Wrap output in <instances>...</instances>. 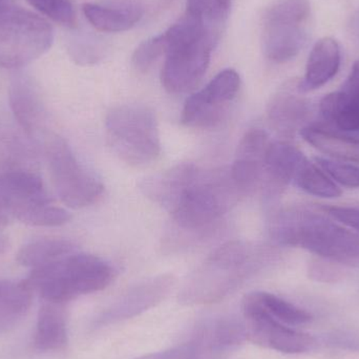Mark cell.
Instances as JSON below:
<instances>
[{
	"label": "cell",
	"mask_w": 359,
	"mask_h": 359,
	"mask_svg": "<svg viewBox=\"0 0 359 359\" xmlns=\"http://www.w3.org/2000/svg\"><path fill=\"white\" fill-rule=\"evenodd\" d=\"M270 141L268 135L259 128L246 133L236 151L230 176L238 194H253L263 187L265 159Z\"/></svg>",
	"instance_id": "cell-13"
},
{
	"label": "cell",
	"mask_w": 359,
	"mask_h": 359,
	"mask_svg": "<svg viewBox=\"0 0 359 359\" xmlns=\"http://www.w3.org/2000/svg\"><path fill=\"white\" fill-rule=\"evenodd\" d=\"M325 212L334 219L351 229L359 232V209L353 207H324Z\"/></svg>",
	"instance_id": "cell-32"
},
{
	"label": "cell",
	"mask_w": 359,
	"mask_h": 359,
	"mask_svg": "<svg viewBox=\"0 0 359 359\" xmlns=\"http://www.w3.org/2000/svg\"><path fill=\"white\" fill-rule=\"evenodd\" d=\"M309 0H276L264 15L263 48L268 59L284 63L294 58L306 42L304 23L310 16Z\"/></svg>",
	"instance_id": "cell-8"
},
{
	"label": "cell",
	"mask_w": 359,
	"mask_h": 359,
	"mask_svg": "<svg viewBox=\"0 0 359 359\" xmlns=\"http://www.w3.org/2000/svg\"><path fill=\"white\" fill-rule=\"evenodd\" d=\"M307 158L287 142H270L266 153L263 191L267 198L278 196L280 190L294 180Z\"/></svg>",
	"instance_id": "cell-16"
},
{
	"label": "cell",
	"mask_w": 359,
	"mask_h": 359,
	"mask_svg": "<svg viewBox=\"0 0 359 359\" xmlns=\"http://www.w3.org/2000/svg\"><path fill=\"white\" fill-rule=\"evenodd\" d=\"M29 6L59 25L75 27L77 15L71 0H27Z\"/></svg>",
	"instance_id": "cell-29"
},
{
	"label": "cell",
	"mask_w": 359,
	"mask_h": 359,
	"mask_svg": "<svg viewBox=\"0 0 359 359\" xmlns=\"http://www.w3.org/2000/svg\"><path fill=\"white\" fill-rule=\"evenodd\" d=\"M54 42L52 25L17 6H0V69H18L46 54Z\"/></svg>",
	"instance_id": "cell-6"
},
{
	"label": "cell",
	"mask_w": 359,
	"mask_h": 359,
	"mask_svg": "<svg viewBox=\"0 0 359 359\" xmlns=\"http://www.w3.org/2000/svg\"><path fill=\"white\" fill-rule=\"evenodd\" d=\"M73 252V244L69 241L40 238L23 246L17 253L16 259L25 267L37 269Z\"/></svg>",
	"instance_id": "cell-25"
},
{
	"label": "cell",
	"mask_w": 359,
	"mask_h": 359,
	"mask_svg": "<svg viewBox=\"0 0 359 359\" xmlns=\"http://www.w3.org/2000/svg\"><path fill=\"white\" fill-rule=\"evenodd\" d=\"M172 276L151 278L128 291L107 312L105 320H120L140 313L164 299L172 286Z\"/></svg>",
	"instance_id": "cell-19"
},
{
	"label": "cell",
	"mask_w": 359,
	"mask_h": 359,
	"mask_svg": "<svg viewBox=\"0 0 359 359\" xmlns=\"http://www.w3.org/2000/svg\"><path fill=\"white\" fill-rule=\"evenodd\" d=\"M8 246H10V243H8V236L0 231V255H4L8 250Z\"/></svg>",
	"instance_id": "cell-36"
},
{
	"label": "cell",
	"mask_w": 359,
	"mask_h": 359,
	"mask_svg": "<svg viewBox=\"0 0 359 359\" xmlns=\"http://www.w3.org/2000/svg\"><path fill=\"white\" fill-rule=\"evenodd\" d=\"M194 350L191 346H182L176 349L168 351L159 352V353L149 354L143 358L137 359H194Z\"/></svg>",
	"instance_id": "cell-33"
},
{
	"label": "cell",
	"mask_w": 359,
	"mask_h": 359,
	"mask_svg": "<svg viewBox=\"0 0 359 359\" xmlns=\"http://www.w3.org/2000/svg\"><path fill=\"white\" fill-rule=\"evenodd\" d=\"M105 128L116 155L130 165H147L161 155L157 118L145 105L114 107L107 114Z\"/></svg>",
	"instance_id": "cell-5"
},
{
	"label": "cell",
	"mask_w": 359,
	"mask_h": 359,
	"mask_svg": "<svg viewBox=\"0 0 359 359\" xmlns=\"http://www.w3.org/2000/svg\"><path fill=\"white\" fill-rule=\"evenodd\" d=\"M231 0H187V14L200 19L207 27L221 25L227 18Z\"/></svg>",
	"instance_id": "cell-28"
},
{
	"label": "cell",
	"mask_w": 359,
	"mask_h": 359,
	"mask_svg": "<svg viewBox=\"0 0 359 359\" xmlns=\"http://www.w3.org/2000/svg\"><path fill=\"white\" fill-rule=\"evenodd\" d=\"M12 115L0 111V175L15 170H32L35 149Z\"/></svg>",
	"instance_id": "cell-15"
},
{
	"label": "cell",
	"mask_w": 359,
	"mask_h": 359,
	"mask_svg": "<svg viewBox=\"0 0 359 359\" xmlns=\"http://www.w3.org/2000/svg\"><path fill=\"white\" fill-rule=\"evenodd\" d=\"M113 278V268L100 257L73 252L34 269L25 283L44 301L63 305L103 290Z\"/></svg>",
	"instance_id": "cell-4"
},
{
	"label": "cell",
	"mask_w": 359,
	"mask_h": 359,
	"mask_svg": "<svg viewBox=\"0 0 359 359\" xmlns=\"http://www.w3.org/2000/svg\"><path fill=\"white\" fill-rule=\"evenodd\" d=\"M316 165L331 179L349 188L359 187V168L353 164L316 157Z\"/></svg>",
	"instance_id": "cell-31"
},
{
	"label": "cell",
	"mask_w": 359,
	"mask_h": 359,
	"mask_svg": "<svg viewBox=\"0 0 359 359\" xmlns=\"http://www.w3.org/2000/svg\"><path fill=\"white\" fill-rule=\"evenodd\" d=\"M165 52L166 42L163 34L149 38L135 50L133 65L138 71L147 72L162 55H165Z\"/></svg>",
	"instance_id": "cell-30"
},
{
	"label": "cell",
	"mask_w": 359,
	"mask_h": 359,
	"mask_svg": "<svg viewBox=\"0 0 359 359\" xmlns=\"http://www.w3.org/2000/svg\"><path fill=\"white\" fill-rule=\"evenodd\" d=\"M249 248L241 242L223 245L215 251L196 272L188 291L194 297L212 301L225 294L246 273Z\"/></svg>",
	"instance_id": "cell-9"
},
{
	"label": "cell",
	"mask_w": 359,
	"mask_h": 359,
	"mask_svg": "<svg viewBox=\"0 0 359 359\" xmlns=\"http://www.w3.org/2000/svg\"><path fill=\"white\" fill-rule=\"evenodd\" d=\"M341 61V46L334 38L318 40L308 58L305 76L297 88L299 92H311L328 83L339 73Z\"/></svg>",
	"instance_id": "cell-18"
},
{
	"label": "cell",
	"mask_w": 359,
	"mask_h": 359,
	"mask_svg": "<svg viewBox=\"0 0 359 359\" xmlns=\"http://www.w3.org/2000/svg\"><path fill=\"white\" fill-rule=\"evenodd\" d=\"M11 113L27 136L34 138L46 122L43 103L29 78L17 76L8 90Z\"/></svg>",
	"instance_id": "cell-17"
},
{
	"label": "cell",
	"mask_w": 359,
	"mask_h": 359,
	"mask_svg": "<svg viewBox=\"0 0 359 359\" xmlns=\"http://www.w3.org/2000/svg\"><path fill=\"white\" fill-rule=\"evenodd\" d=\"M270 234L284 246L299 247L337 263L359 259V236L324 215L299 207L274 215Z\"/></svg>",
	"instance_id": "cell-2"
},
{
	"label": "cell",
	"mask_w": 359,
	"mask_h": 359,
	"mask_svg": "<svg viewBox=\"0 0 359 359\" xmlns=\"http://www.w3.org/2000/svg\"><path fill=\"white\" fill-rule=\"evenodd\" d=\"M88 22L101 32L118 33L134 27L143 17V8L138 4L123 6H104L86 4L82 6Z\"/></svg>",
	"instance_id": "cell-24"
},
{
	"label": "cell",
	"mask_w": 359,
	"mask_h": 359,
	"mask_svg": "<svg viewBox=\"0 0 359 359\" xmlns=\"http://www.w3.org/2000/svg\"><path fill=\"white\" fill-rule=\"evenodd\" d=\"M46 154L53 185L61 202L71 208L80 209L101 198L103 184L78 161L62 138L54 136L48 139Z\"/></svg>",
	"instance_id": "cell-7"
},
{
	"label": "cell",
	"mask_w": 359,
	"mask_h": 359,
	"mask_svg": "<svg viewBox=\"0 0 359 359\" xmlns=\"http://www.w3.org/2000/svg\"><path fill=\"white\" fill-rule=\"evenodd\" d=\"M243 314L247 337L257 345L287 354L304 353L313 346L310 335L293 330L272 318L259 303L257 292L249 293L243 299Z\"/></svg>",
	"instance_id": "cell-10"
},
{
	"label": "cell",
	"mask_w": 359,
	"mask_h": 359,
	"mask_svg": "<svg viewBox=\"0 0 359 359\" xmlns=\"http://www.w3.org/2000/svg\"><path fill=\"white\" fill-rule=\"evenodd\" d=\"M292 183L307 194L318 198H337L341 196V188L326 172L308 159L295 175Z\"/></svg>",
	"instance_id": "cell-26"
},
{
	"label": "cell",
	"mask_w": 359,
	"mask_h": 359,
	"mask_svg": "<svg viewBox=\"0 0 359 359\" xmlns=\"http://www.w3.org/2000/svg\"><path fill=\"white\" fill-rule=\"evenodd\" d=\"M309 103L294 93L280 92L273 97L268 109L272 126L285 135L302 130L309 117Z\"/></svg>",
	"instance_id": "cell-23"
},
{
	"label": "cell",
	"mask_w": 359,
	"mask_h": 359,
	"mask_svg": "<svg viewBox=\"0 0 359 359\" xmlns=\"http://www.w3.org/2000/svg\"><path fill=\"white\" fill-rule=\"evenodd\" d=\"M311 274L312 278H316V280L329 282V280H337L339 276V271H337L332 266L316 263L311 268Z\"/></svg>",
	"instance_id": "cell-34"
},
{
	"label": "cell",
	"mask_w": 359,
	"mask_h": 359,
	"mask_svg": "<svg viewBox=\"0 0 359 359\" xmlns=\"http://www.w3.org/2000/svg\"><path fill=\"white\" fill-rule=\"evenodd\" d=\"M67 345V318L62 305L46 302L38 312L34 346L39 351L54 352Z\"/></svg>",
	"instance_id": "cell-20"
},
{
	"label": "cell",
	"mask_w": 359,
	"mask_h": 359,
	"mask_svg": "<svg viewBox=\"0 0 359 359\" xmlns=\"http://www.w3.org/2000/svg\"><path fill=\"white\" fill-rule=\"evenodd\" d=\"M142 189L186 231L212 228L236 202L238 189L225 172L181 164L147 180Z\"/></svg>",
	"instance_id": "cell-1"
},
{
	"label": "cell",
	"mask_w": 359,
	"mask_h": 359,
	"mask_svg": "<svg viewBox=\"0 0 359 359\" xmlns=\"http://www.w3.org/2000/svg\"><path fill=\"white\" fill-rule=\"evenodd\" d=\"M52 203L43 182L33 170H15L0 175V206L18 221L27 224L43 205Z\"/></svg>",
	"instance_id": "cell-12"
},
{
	"label": "cell",
	"mask_w": 359,
	"mask_h": 359,
	"mask_svg": "<svg viewBox=\"0 0 359 359\" xmlns=\"http://www.w3.org/2000/svg\"><path fill=\"white\" fill-rule=\"evenodd\" d=\"M33 290L22 282L0 280V335L14 330L29 312Z\"/></svg>",
	"instance_id": "cell-22"
},
{
	"label": "cell",
	"mask_w": 359,
	"mask_h": 359,
	"mask_svg": "<svg viewBox=\"0 0 359 359\" xmlns=\"http://www.w3.org/2000/svg\"><path fill=\"white\" fill-rule=\"evenodd\" d=\"M163 35L166 58L162 84L170 94H183L204 77L217 37L212 29L187 13Z\"/></svg>",
	"instance_id": "cell-3"
},
{
	"label": "cell",
	"mask_w": 359,
	"mask_h": 359,
	"mask_svg": "<svg viewBox=\"0 0 359 359\" xmlns=\"http://www.w3.org/2000/svg\"><path fill=\"white\" fill-rule=\"evenodd\" d=\"M240 75L234 69L219 72L204 88L186 100L182 111V123L194 128L215 126L225 111L228 103L240 90Z\"/></svg>",
	"instance_id": "cell-11"
},
{
	"label": "cell",
	"mask_w": 359,
	"mask_h": 359,
	"mask_svg": "<svg viewBox=\"0 0 359 359\" xmlns=\"http://www.w3.org/2000/svg\"><path fill=\"white\" fill-rule=\"evenodd\" d=\"M11 219H12L11 215L0 206V231H2L8 225Z\"/></svg>",
	"instance_id": "cell-35"
},
{
	"label": "cell",
	"mask_w": 359,
	"mask_h": 359,
	"mask_svg": "<svg viewBox=\"0 0 359 359\" xmlns=\"http://www.w3.org/2000/svg\"><path fill=\"white\" fill-rule=\"evenodd\" d=\"M6 0H0V6H1V4H6Z\"/></svg>",
	"instance_id": "cell-37"
},
{
	"label": "cell",
	"mask_w": 359,
	"mask_h": 359,
	"mask_svg": "<svg viewBox=\"0 0 359 359\" xmlns=\"http://www.w3.org/2000/svg\"><path fill=\"white\" fill-rule=\"evenodd\" d=\"M257 299L263 306L264 309L283 324L291 325V326H299L311 322V314L306 312L305 310L295 307L292 304L270 294L267 292H257Z\"/></svg>",
	"instance_id": "cell-27"
},
{
	"label": "cell",
	"mask_w": 359,
	"mask_h": 359,
	"mask_svg": "<svg viewBox=\"0 0 359 359\" xmlns=\"http://www.w3.org/2000/svg\"><path fill=\"white\" fill-rule=\"evenodd\" d=\"M320 111L325 121L337 130L359 135V61L354 63L341 90L322 99Z\"/></svg>",
	"instance_id": "cell-14"
},
{
	"label": "cell",
	"mask_w": 359,
	"mask_h": 359,
	"mask_svg": "<svg viewBox=\"0 0 359 359\" xmlns=\"http://www.w3.org/2000/svg\"><path fill=\"white\" fill-rule=\"evenodd\" d=\"M301 136L306 142L332 159L359 163V139L320 126H305Z\"/></svg>",
	"instance_id": "cell-21"
}]
</instances>
